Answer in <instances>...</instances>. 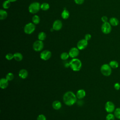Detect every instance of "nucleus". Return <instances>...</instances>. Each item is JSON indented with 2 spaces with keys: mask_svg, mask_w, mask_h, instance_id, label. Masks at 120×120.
<instances>
[{
  "mask_svg": "<svg viewBox=\"0 0 120 120\" xmlns=\"http://www.w3.org/2000/svg\"><path fill=\"white\" fill-rule=\"evenodd\" d=\"M63 100L65 105L68 106H71L76 103L77 98L76 95L73 92L68 91L63 95Z\"/></svg>",
  "mask_w": 120,
  "mask_h": 120,
  "instance_id": "1",
  "label": "nucleus"
},
{
  "mask_svg": "<svg viewBox=\"0 0 120 120\" xmlns=\"http://www.w3.org/2000/svg\"><path fill=\"white\" fill-rule=\"evenodd\" d=\"M70 67L74 71H79L82 66L81 61L77 58H72V59L69 61Z\"/></svg>",
  "mask_w": 120,
  "mask_h": 120,
  "instance_id": "2",
  "label": "nucleus"
},
{
  "mask_svg": "<svg viewBox=\"0 0 120 120\" xmlns=\"http://www.w3.org/2000/svg\"><path fill=\"white\" fill-rule=\"evenodd\" d=\"M100 71L102 75L105 76H108L112 73V68L108 64L102 65L100 68Z\"/></svg>",
  "mask_w": 120,
  "mask_h": 120,
  "instance_id": "3",
  "label": "nucleus"
},
{
  "mask_svg": "<svg viewBox=\"0 0 120 120\" xmlns=\"http://www.w3.org/2000/svg\"><path fill=\"white\" fill-rule=\"evenodd\" d=\"M41 8V5L39 2H34L31 3L29 7V11L31 14H36Z\"/></svg>",
  "mask_w": 120,
  "mask_h": 120,
  "instance_id": "4",
  "label": "nucleus"
},
{
  "mask_svg": "<svg viewBox=\"0 0 120 120\" xmlns=\"http://www.w3.org/2000/svg\"><path fill=\"white\" fill-rule=\"evenodd\" d=\"M36 28L35 24L29 22L26 24L24 27V31L27 34H30L34 32Z\"/></svg>",
  "mask_w": 120,
  "mask_h": 120,
  "instance_id": "5",
  "label": "nucleus"
},
{
  "mask_svg": "<svg viewBox=\"0 0 120 120\" xmlns=\"http://www.w3.org/2000/svg\"><path fill=\"white\" fill-rule=\"evenodd\" d=\"M112 25L109 22H104L101 26V31L104 34H109L112 30Z\"/></svg>",
  "mask_w": 120,
  "mask_h": 120,
  "instance_id": "6",
  "label": "nucleus"
},
{
  "mask_svg": "<svg viewBox=\"0 0 120 120\" xmlns=\"http://www.w3.org/2000/svg\"><path fill=\"white\" fill-rule=\"evenodd\" d=\"M44 47V43L42 41L38 40L33 43V49L36 52L41 51Z\"/></svg>",
  "mask_w": 120,
  "mask_h": 120,
  "instance_id": "7",
  "label": "nucleus"
},
{
  "mask_svg": "<svg viewBox=\"0 0 120 120\" xmlns=\"http://www.w3.org/2000/svg\"><path fill=\"white\" fill-rule=\"evenodd\" d=\"M105 108L106 112L108 113H112L115 110V105L113 102L108 101L106 102L105 106Z\"/></svg>",
  "mask_w": 120,
  "mask_h": 120,
  "instance_id": "8",
  "label": "nucleus"
},
{
  "mask_svg": "<svg viewBox=\"0 0 120 120\" xmlns=\"http://www.w3.org/2000/svg\"><path fill=\"white\" fill-rule=\"evenodd\" d=\"M52 56L51 52L47 50L43 51L40 54V58L44 60H47L50 59Z\"/></svg>",
  "mask_w": 120,
  "mask_h": 120,
  "instance_id": "9",
  "label": "nucleus"
},
{
  "mask_svg": "<svg viewBox=\"0 0 120 120\" xmlns=\"http://www.w3.org/2000/svg\"><path fill=\"white\" fill-rule=\"evenodd\" d=\"M88 45V41L85 39L80 40L77 44V48L80 50L84 49Z\"/></svg>",
  "mask_w": 120,
  "mask_h": 120,
  "instance_id": "10",
  "label": "nucleus"
},
{
  "mask_svg": "<svg viewBox=\"0 0 120 120\" xmlns=\"http://www.w3.org/2000/svg\"><path fill=\"white\" fill-rule=\"evenodd\" d=\"M79 50L76 47L71 48L68 52L69 57L72 58H75L77 57L79 54Z\"/></svg>",
  "mask_w": 120,
  "mask_h": 120,
  "instance_id": "11",
  "label": "nucleus"
},
{
  "mask_svg": "<svg viewBox=\"0 0 120 120\" xmlns=\"http://www.w3.org/2000/svg\"><path fill=\"white\" fill-rule=\"evenodd\" d=\"M62 27V23L61 21L59 20H55L52 24V28L55 30H60L61 29Z\"/></svg>",
  "mask_w": 120,
  "mask_h": 120,
  "instance_id": "12",
  "label": "nucleus"
},
{
  "mask_svg": "<svg viewBox=\"0 0 120 120\" xmlns=\"http://www.w3.org/2000/svg\"><path fill=\"white\" fill-rule=\"evenodd\" d=\"M8 85V81L6 78H2L0 80V87L2 89L7 88Z\"/></svg>",
  "mask_w": 120,
  "mask_h": 120,
  "instance_id": "13",
  "label": "nucleus"
},
{
  "mask_svg": "<svg viewBox=\"0 0 120 120\" xmlns=\"http://www.w3.org/2000/svg\"><path fill=\"white\" fill-rule=\"evenodd\" d=\"M86 95L85 91L84 90L80 89L77 90L76 93V96L77 98L79 99H82L85 97Z\"/></svg>",
  "mask_w": 120,
  "mask_h": 120,
  "instance_id": "14",
  "label": "nucleus"
},
{
  "mask_svg": "<svg viewBox=\"0 0 120 120\" xmlns=\"http://www.w3.org/2000/svg\"><path fill=\"white\" fill-rule=\"evenodd\" d=\"M18 75L21 78L25 79L27 77L28 75V72L26 69H22L19 71Z\"/></svg>",
  "mask_w": 120,
  "mask_h": 120,
  "instance_id": "15",
  "label": "nucleus"
},
{
  "mask_svg": "<svg viewBox=\"0 0 120 120\" xmlns=\"http://www.w3.org/2000/svg\"><path fill=\"white\" fill-rule=\"evenodd\" d=\"M61 106H62L61 103L59 100H55L52 102V106L53 108L55 110H59L61 107Z\"/></svg>",
  "mask_w": 120,
  "mask_h": 120,
  "instance_id": "16",
  "label": "nucleus"
},
{
  "mask_svg": "<svg viewBox=\"0 0 120 120\" xmlns=\"http://www.w3.org/2000/svg\"><path fill=\"white\" fill-rule=\"evenodd\" d=\"M109 22L110 23V24L112 26H116L119 24V22L118 19L117 18L114 17H111L110 19Z\"/></svg>",
  "mask_w": 120,
  "mask_h": 120,
  "instance_id": "17",
  "label": "nucleus"
},
{
  "mask_svg": "<svg viewBox=\"0 0 120 120\" xmlns=\"http://www.w3.org/2000/svg\"><path fill=\"white\" fill-rule=\"evenodd\" d=\"M22 58L23 56L20 52H15L14 54V59L17 61H21L22 60Z\"/></svg>",
  "mask_w": 120,
  "mask_h": 120,
  "instance_id": "18",
  "label": "nucleus"
},
{
  "mask_svg": "<svg viewBox=\"0 0 120 120\" xmlns=\"http://www.w3.org/2000/svg\"><path fill=\"white\" fill-rule=\"evenodd\" d=\"M61 17L64 19H68L69 16V13L68 10H67L66 8H65L61 13Z\"/></svg>",
  "mask_w": 120,
  "mask_h": 120,
  "instance_id": "19",
  "label": "nucleus"
},
{
  "mask_svg": "<svg viewBox=\"0 0 120 120\" xmlns=\"http://www.w3.org/2000/svg\"><path fill=\"white\" fill-rule=\"evenodd\" d=\"M7 16H8L7 12L3 9H1L0 10V19L1 20H4L7 17Z\"/></svg>",
  "mask_w": 120,
  "mask_h": 120,
  "instance_id": "20",
  "label": "nucleus"
},
{
  "mask_svg": "<svg viewBox=\"0 0 120 120\" xmlns=\"http://www.w3.org/2000/svg\"><path fill=\"white\" fill-rule=\"evenodd\" d=\"M109 65L112 68H117L119 67V63L116 60H111L110 61Z\"/></svg>",
  "mask_w": 120,
  "mask_h": 120,
  "instance_id": "21",
  "label": "nucleus"
},
{
  "mask_svg": "<svg viewBox=\"0 0 120 120\" xmlns=\"http://www.w3.org/2000/svg\"><path fill=\"white\" fill-rule=\"evenodd\" d=\"M69 57V54H68V53L67 52H63L61 53L60 54V56L61 59L63 60H68V59Z\"/></svg>",
  "mask_w": 120,
  "mask_h": 120,
  "instance_id": "22",
  "label": "nucleus"
},
{
  "mask_svg": "<svg viewBox=\"0 0 120 120\" xmlns=\"http://www.w3.org/2000/svg\"><path fill=\"white\" fill-rule=\"evenodd\" d=\"M46 34L44 32H40L39 33L38 35V40L43 41L46 38Z\"/></svg>",
  "mask_w": 120,
  "mask_h": 120,
  "instance_id": "23",
  "label": "nucleus"
},
{
  "mask_svg": "<svg viewBox=\"0 0 120 120\" xmlns=\"http://www.w3.org/2000/svg\"><path fill=\"white\" fill-rule=\"evenodd\" d=\"M32 22L35 24H38L40 22V18L38 15H35L32 17Z\"/></svg>",
  "mask_w": 120,
  "mask_h": 120,
  "instance_id": "24",
  "label": "nucleus"
},
{
  "mask_svg": "<svg viewBox=\"0 0 120 120\" xmlns=\"http://www.w3.org/2000/svg\"><path fill=\"white\" fill-rule=\"evenodd\" d=\"M114 115L116 118L120 120V107L117 108L114 111Z\"/></svg>",
  "mask_w": 120,
  "mask_h": 120,
  "instance_id": "25",
  "label": "nucleus"
},
{
  "mask_svg": "<svg viewBox=\"0 0 120 120\" xmlns=\"http://www.w3.org/2000/svg\"><path fill=\"white\" fill-rule=\"evenodd\" d=\"M49 5L47 3H43L41 5V9L44 11H46L49 8Z\"/></svg>",
  "mask_w": 120,
  "mask_h": 120,
  "instance_id": "26",
  "label": "nucleus"
},
{
  "mask_svg": "<svg viewBox=\"0 0 120 120\" xmlns=\"http://www.w3.org/2000/svg\"><path fill=\"white\" fill-rule=\"evenodd\" d=\"M6 78L8 81H12L14 78V75L12 73H11V72L8 73L6 75Z\"/></svg>",
  "mask_w": 120,
  "mask_h": 120,
  "instance_id": "27",
  "label": "nucleus"
},
{
  "mask_svg": "<svg viewBox=\"0 0 120 120\" xmlns=\"http://www.w3.org/2000/svg\"><path fill=\"white\" fill-rule=\"evenodd\" d=\"M10 2H11L9 1L8 0H7L4 1V2H3V4H2V7H3V8H5V9H8V8L10 7V5H11Z\"/></svg>",
  "mask_w": 120,
  "mask_h": 120,
  "instance_id": "28",
  "label": "nucleus"
},
{
  "mask_svg": "<svg viewBox=\"0 0 120 120\" xmlns=\"http://www.w3.org/2000/svg\"><path fill=\"white\" fill-rule=\"evenodd\" d=\"M115 116L114 114H112V113H109L105 117L106 120H115Z\"/></svg>",
  "mask_w": 120,
  "mask_h": 120,
  "instance_id": "29",
  "label": "nucleus"
},
{
  "mask_svg": "<svg viewBox=\"0 0 120 120\" xmlns=\"http://www.w3.org/2000/svg\"><path fill=\"white\" fill-rule=\"evenodd\" d=\"M5 58L7 60H11L14 58V54H12L11 53H8L6 55Z\"/></svg>",
  "mask_w": 120,
  "mask_h": 120,
  "instance_id": "30",
  "label": "nucleus"
},
{
  "mask_svg": "<svg viewBox=\"0 0 120 120\" xmlns=\"http://www.w3.org/2000/svg\"><path fill=\"white\" fill-rule=\"evenodd\" d=\"M37 120H46V117L44 114H39L37 119Z\"/></svg>",
  "mask_w": 120,
  "mask_h": 120,
  "instance_id": "31",
  "label": "nucleus"
},
{
  "mask_svg": "<svg viewBox=\"0 0 120 120\" xmlns=\"http://www.w3.org/2000/svg\"><path fill=\"white\" fill-rule=\"evenodd\" d=\"M114 88L116 90H119L120 89V84L119 82H116L114 84Z\"/></svg>",
  "mask_w": 120,
  "mask_h": 120,
  "instance_id": "32",
  "label": "nucleus"
},
{
  "mask_svg": "<svg viewBox=\"0 0 120 120\" xmlns=\"http://www.w3.org/2000/svg\"><path fill=\"white\" fill-rule=\"evenodd\" d=\"M91 37V35H90V34H86L85 35L84 39H85V40H86L87 41H88V40H89L90 39Z\"/></svg>",
  "mask_w": 120,
  "mask_h": 120,
  "instance_id": "33",
  "label": "nucleus"
},
{
  "mask_svg": "<svg viewBox=\"0 0 120 120\" xmlns=\"http://www.w3.org/2000/svg\"><path fill=\"white\" fill-rule=\"evenodd\" d=\"M101 20L103 22H107V21H108V18L106 16H103L102 17H101Z\"/></svg>",
  "mask_w": 120,
  "mask_h": 120,
  "instance_id": "34",
  "label": "nucleus"
},
{
  "mask_svg": "<svg viewBox=\"0 0 120 120\" xmlns=\"http://www.w3.org/2000/svg\"><path fill=\"white\" fill-rule=\"evenodd\" d=\"M74 1L76 4L81 5L83 3L84 0H74Z\"/></svg>",
  "mask_w": 120,
  "mask_h": 120,
  "instance_id": "35",
  "label": "nucleus"
},
{
  "mask_svg": "<svg viewBox=\"0 0 120 120\" xmlns=\"http://www.w3.org/2000/svg\"><path fill=\"white\" fill-rule=\"evenodd\" d=\"M64 67L65 68H68L70 67V63H69V62H68L67 61H66V62H65L64 63Z\"/></svg>",
  "mask_w": 120,
  "mask_h": 120,
  "instance_id": "36",
  "label": "nucleus"
},
{
  "mask_svg": "<svg viewBox=\"0 0 120 120\" xmlns=\"http://www.w3.org/2000/svg\"><path fill=\"white\" fill-rule=\"evenodd\" d=\"M8 0L9 1H10V2H14V1H16V0Z\"/></svg>",
  "mask_w": 120,
  "mask_h": 120,
  "instance_id": "37",
  "label": "nucleus"
},
{
  "mask_svg": "<svg viewBox=\"0 0 120 120\" xmlns=\"http://www.w3.org/2000/svg\"><path fill=\"white\" fill-rule=\"evenodd\" d=\"M53 30H54V29H53V28H52L51 29V31H53Z\"/></svg>",
  "mask_w": 120,
  "mask_h": 120,
  "instance_id": "38",
  "label": "nucleus"
}]
</instances>
